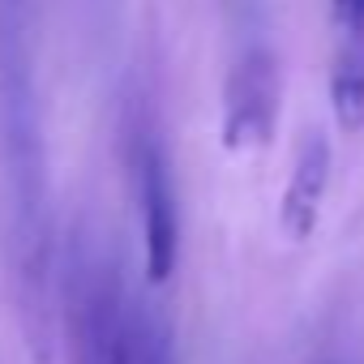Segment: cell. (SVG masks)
Instances as JSON below:
<instances>
[{
  "label": "cell",
  "mask_w": 364,
  "mask_h": 364,
  "mask_svg": "<svg viewBox=\"0 0 364 364\" xmlns=\"http://www.w3.org/2000/svg\"><path fill=\"white\" fill-rule=\"evenodd\" d=\"M279 124V69L270 52H249L223 90V146L232 154L270 146Z\"/></svg>",
  "instance_id": "1"
},
{
  "label": "cell",
  "mask_w": 364,
  "mask_h": 364,
  "mask_svg": "<svg viewBox=\"0 0 364 364\" xmlns=\"http://www.w3.org/2000/svg\"><path fill=\"white\" fill-rule=\"evenodd\" d=\"M137 193H141V240H146V274L150 283H167L176 274V249H180V228H176V198L167 185V167L159 150L137 154Z\"/></svg>",
  "instance_id": "2"
},
{
  "label": "cell",
  "mask_w": 364,
  "mask_h": 364,
  "mask_svg": "<svg viewBox=\"0 0 364 364\" xmlns=\"http://www.w3.org/2000/svg\"><path fill=\"white\" fill-rule=\"evenodd\" d=\"M326 185H330V141L321 133H309L300 154H296V167H291V180L283 189V202H279V228L291 240H309L313 236V228L321 219Z\"/></svg>",
  "instance_id": "3"
},
{
  "label": "cell",
  "mask_w": 364,
  "mask_h": 364,
  "mask_svg": "<svg viewBox=\"0 0 364 364\" xmlns=\"http://www.w3.org/2000/svg\"><path fill=\"white\" fill-rule=\"evenodd\" d=\"M77 304V364H133V338L112 283H95Z\"/></svg>",
  "instance_id": "4"
},
{
  "label": "cell",
  "mask_w": 364,
  "mask_h": 364,
  "mask_svg": "<svg viewBox=\"0 0 364 364\" xmlns=\"http://www.w3.org/2000/svg\"><path fill=\"white\" fill-rule=\"evenodd\" d=\"M330 103H334V120H338L343 133H360L364 129V65L355 56L334 65Z\"/></svg>",
  "instance_id": "5"
},
{
  "label": "cell",
  "mask_w": 364,
  "mask_h": 364,
  "mask_svg": "<svg viewBox=\"0 0 364 364\" xmlns=\"http://www.w3.org/2000/svg\"><path fill=\"white\" fill-rule=\"evenodd\" d=\"M330 5H334V22H338L347 35L364 31V0H330Z\"/></svg>",
  "instance_id": "6"
},
{
  "label": "cell",
  "mask_w": 364,
  "mask_h": 364,
  "mask_svg": "<svg viewBox=\"0 0 364 364\" xmlns=\"http://www.w3.org/2000/svg\"><path fill=\"white\" fill-rule=\"evenodd\" d=\"M141 364H167V355L159 347H150V351H141Z\"/></svg>",
  "instance_id": "7"
}]
</instances>
